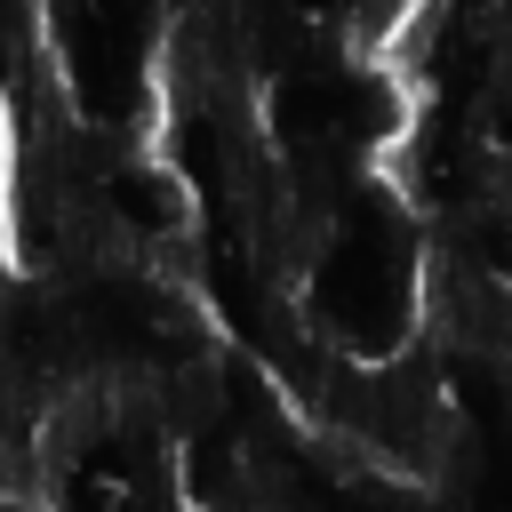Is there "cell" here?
<instances>
[{
  "mask_svg": "<svg viewBox=\"0 0 512 512\" xmlns=\"http://www.w3.org/2000/svg\"><path fill=\"white\" fill-rule=\"evenodd\" d=\"M40 56L56 80V104L80 128L144 136V120L168 104L160 0H40Z\"/></svg>",
  "mask_w": 512,
  "mask_h": 512,
  "instance_id": "obj_2",
  "label": "cell"
},
{
  "mask_svg": "<svg viewBox=\"0 0 512 512\" xmlns=\"http://www.w3.org/2000/svg\"><path fill=\"white\" fill-rule=\"evenodd\" d=\"M424 304V264L408 216L376 192L352 184L320 208V232L304 248V320L328 336L344 360H400L408 320Z\"/></svg>",
  "mask_w": 512,
  "mask_h": 512,
  "instance_id": "obj_1",
  "label": "cell"
}]
</instances>
